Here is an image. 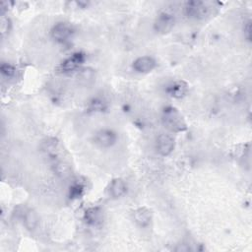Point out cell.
<instances>
[{"mask_svg": "<svg viewBox=\"0 0 252 252\" xmlns=\"http://www.w3.org/2000/svg\"><path fill=\"white\" fill-rule=\"evenodd\" d=\"M189 91L188 84L183 80H175L169 83L165 88V93L167 95L173 98H182L184 97Z\"/></svg>", "mask_w": 252, "mask_h": 252, "instance_id": "ba28073f", "label": "cell"}, {"mask_svg": "<svg viewBox=\"0 0 252 252\" xmlns=\"http://www.w3.org/2000/svg\"><path fill=\"white\" fill-rule=\"evenodd\" d=\"M185 15L190 19L201 20L204 19L209 13V7L204 1H188L184 6Z\"/></svg>", "mask_w": 252, "mask_h": 252, "instance_id": "3957f363", "label": "cell"}, {"mask_svg": "<svg viewBox=\"0 0 252 252\" xmlns=\"http://www.w3.org/2000/svg\"><path fill=\"white\" fill-rule=\"evenodd\" d=\"M174 147H175V141L170 135L161 133L158 136L156 141V148L158 153L160 156L165 157L170 155L173 152Z\"/></svg>", "mask_w": 252, "mask_h": 252, "instance_id": "52a82bcc", "label": "cell"}, {"mask_svg": "<svg viewBox=\"0 0 252 252\" xmlns=\"http://www.w3.org/2000/svg\"><path fill=\"white\" fill-rule=\"evenodd\" d=\"M23 218H24V224L27 229L33 230L37 226L39 219H38L37 213L34 210H32V209L27 210L25 212Z\"/></svg>", "mask_w": 252, "mask_h": 252, "instance_id": "2e32d148", "label": "cell"}, {"mask_svg": "<svg viewBox=\"0 0 252 252\" xmlns=\"http://www.w3.org/2000/svg\"><path fill=\"white\" fill-rule=\"evenodd\" d=\"M1 74L6 78H13L16 75V68L14 65L3 62L0 67Z\"/></svg>", "mask_w": 252, "mask_h": 252, "instance_id": "ac0fdd59", "label": "cell"}, {"mask_svg": "<svg viewBox=\"0 0 252 252\" xmlns=\"http://www.w3.org/2000/svg\"><path fill=\"white\" fill-rule=\"evenodd\" d=\"M50 165L53 173L61 179L68 178L72 172L70 164L58 157L50 158Z\"/></svg>", "mask_w": 252, "mask_h": 252, "instance_id": "9c48e42d", "label": "cell"}, {"mask_svg": "<svg viewBox=\"0 0 252 252\" xmlns=\"http://www.w3.org/2000/svg\"><path fill=\"white\" fill-rule=\"evenodd\" d=\"M133 218H134L135 222L139 226L146 227L151 223L152 219H153V214L150 209H148L146 207H141L134 211Z\"/></svg>", "mask_w": 252, "mask_h": 252, "instance_id": "8fae6325", "label": "cell"}, {"mask_svg": "<svg viewBox=\"0 0 252 252\" xmlns=\"http://www.w3.org/2000/svg\"><path fill=\"white\" fill-rule=\"evenodd\" d=\"M86 192V183L84 180L76 179L69 187V198L78 199L81 198Z\"/></svg>", "mask_w": 252, "mask_h": 252, "instance_id": "5bb4252c", "label": "cell"}, {"mask_svg": "<svg viewBox=\"0 0 252 252\" xmlns=\"http://www.w3.org/2000/svg\"><path fill=\"white\" fill-rule=\"evenodd\" d=\"M41 151L49 157L50 158H53L57 157V150H58V141L55 138H47L45 141L41 144Z\"/></svg>", "mask_w": 252, "mask_h": 252, "instance_id": "4fadbf2b", "label": "cell"}, {"mask_svg": "<svg viewBox=\"0 0 252 252\" xmlns=\"http://www.w3.org/2000/svg\"><path fill=\"white\" fill-rule=\"evenodd\" d=\"M243 34L247 41H251V21L250 20H247L246 22H244Z\"/></svg>", "mask_w": 252, "mask_h": 252, "instance_id": "d6986e66", "label": "cell"}, {"mask_svg": "<svg viewBox=\"0 0 252 252\" xmlns=\"http://www.w3.org/2000/svg\"><path fill=\"white\" fill-rule=\"evenodd\" d=\"M161 122L163 126L171 132H183L187 129V124L182 114L173 106H166L162 110Z\"/></svg>", "mask_w": 252, "mask_h": 252, "instance_id": "6da1fadb", "label": "cell"}, {"mask_svg": "<svg viewBox=\"0 0 252 252\" xmlns=\"http://www.w3.org/2000/svg\"><path fill=\"white\" fill-rule=\"evenodd\" d=\"M86 60V55L85 53L78 51L73 53L71 56H69L68 58H66L65 60H63L59 66H58V70L61 73H70V72H74L77 69H79L85 62Z\"/></svg>", "mask_w": 252, "mask_h": 252, "instance_id": "5b68a950", "label": "cell"}, {"mask_svg": "<svg viewBox=\"0 0 252 252\" xmlns=\"http://www.w3.org/2000/svg\"><path fill=\"white\" fill-rule=\"evenodd\" d=\"M75 32V29L72 24L67 22H58L51 29V37L60 43L69 40Z\"/></svg>", "mask_w": 252, "mask_h": 252, "instance_id": "7a4b0ae2", "label": "cell"}, {"mask_svg": "<svg viewBox=\"0 0 252 252\" xmlns=\"http://www.w3.org/2000/svg\"><path fill=\"white\" fill-rule=\"evenodd\" d=\"M157 66L156 60L152 56H140L132 64L133 69L141 74H147L152 72Z\"/></svg>", "mask_w": 252, "mask_h": 252, "instance_id": "30bf717a", "label": "cell"}, {"mask_svg": "<svg viewBox=\"0 0 252 252\" xmlns=\"http://www.w3.org/2000/svg\"><path fill=\"white\" fill-rule=\"evenodd\" d=\"M101 219H102V213L100 209L97 207L90 208L85 213V220L88 224L96 225L101 222Z\"/></svg>", "mask_w": 252, "mask_h": 252, "instance_id": "9a60e30c", "label": "cell"}, {"mask_svg": "<svg viewBox=\"0 0 252 252\" xmlns=\"http://www.w3.org/2000/svg\"><path fill=\"white\" fill-rule=\"evenodd\" d=\"M89 108L94 112H101L107 109V102L101 97H94L90 101Z\"/></svg>", "mask_w": 252, "mask_h": 252, "instance_id": "e0dca14e", "label": "cell"}, {"mask_svg": "<svg viewBox=\"0 0 252 252\" xmlns=\"http://www.w3.org/2000/svg\"><path fill=\"white\" fill-rule=\"evenodd\" d=\"M126 191H127V185L122 178H115L109 184L108 193H109V196H111L114 199L122 197L126 193Z\"/></svg>", "mask_w": 252, "mask_h": 252, "instance_id": "7c38bea8", "label": "cell"}, {"mask_svg": "<svg viewBox=\"0 0 252 252\" xmlns=\"http://www.w3.org/2000/svg\"><path fill=\"white\" fill-rule=\"evenodd\" d=\"M94 142L100 148L107 149L112 147L117 142V134L108 128H103L95 132Z\"/></svg>", "mask_w": 252, "mask_h": 252, "instance_id": "8992f818", "label": "cell"}, {"mask_svg": "<svg viewBox=\"0 0 252 252\" xmlns=\"http://www.w3.org/2000/svg\"><path fill=\"white\" fill-rule=\"evenodd\" d=\"M175 23V17L172 13L167 11L160 12L155 22H154V30L160 34H165L169 32Z\"/></svg>", "mask_w": 252, "mask_h": 252, "instance_id": "277c9868", "label": "cell"}]
</instances>
